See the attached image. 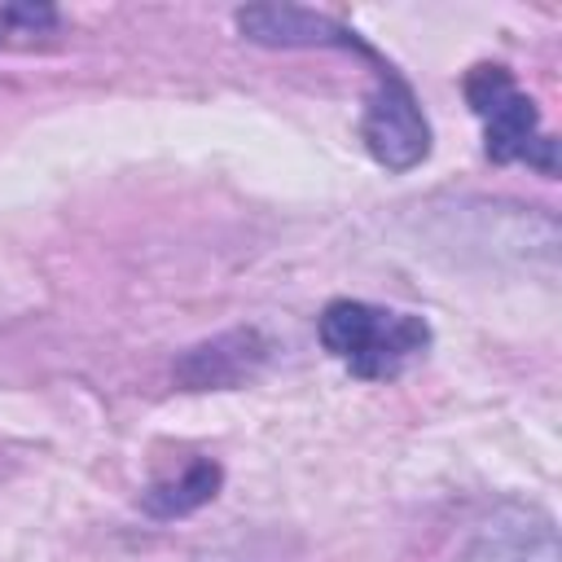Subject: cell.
Masks as SVG:
<instances>
[{
  "label": "cell",
  "instance_id": "cell-4",
  "mask_svg": "<svg viewBox=\"0 0 562 562\" xmlns=\"http://www.w3.org/2000/svg\"><path fill=\"white\" fill-rule=\"evenodd\" d=\"M465 562H562L558 527L544 509L505 501L479 522Z\"/></svg>",
  "mask_w": 562,
  "mask_h": 562
},
{
  "label": "cell",
  "instance_id": "cell-2",
  "mask_svg": "<svg viewBox=\"0 0 562 562\" xmlns=\"http://www.w3.org/2000/svg\"><path fill=\"white\" fill-rule=\"evenodd\" d=\"M465 101L483 123V149L492 162H527L540 176H558V140L540 127L536 101L505 66H474L465 75Z\"/></svg>",
  "mask_w": 562,
  "mask_h": 562
},
{
  "label": "cell",
  "instance_id": "cell-7",
  "mask_svg": "<svg viewBox=\"0 0 562 562\" xmlns=\"http://www.w3.org/2000/svg\"><path fill=\"white\" fill-rule=\"evenodd\" d=\"M57 9L48 4H0V48H18V44H35L44 35L57 31Z\"/></svg>",
  "mask_w": 562,
  "mask_h": 562
},
{
  "label": "cell",
  "instance_id": "cell-5",
  "mask_svg": "<svg viewBox=\"0 0 562 562\" xmlns=\"http://www.w3.org/2000/svg\"><path fill=\"white\" fill-rule=\"evenodd\" d=\"M237 26L246 40L255 44H277V48H364L356 31H347L342 22L312 13V9H290V4H255V9H237Z\"/></svg>",
  "mask_w": 562,
  "mask_h": 562
},
{
  "label": "cell",
  "instance_id": "cell-1",
  "mask_svg": "<svg viewBox=\"0 0 562 562\" xmlns=\"http://www.w3.org/2000/svg\"><path fill=\"white\" fill-rule=\"evenodd\" d=\"M321 347L360 382L400 378L430 347V325L417 312L378 307L364 299H334L321 312Z\"/></svg>",
  "mask_w": 562,
  "mask_h": 562
},
{
  "label": "cell",
  "instance_id": "cell-3",
  "mask_svg": "<svg viewBox=\"0 0 562 562\" xmlns=\"http://www.w3.org/2000/svg\"><path fill=\"white\" fill-rule=\"evenodd\" d=\"M360 136H364V149L391 171H408L430 154V123L413 88L391 66H378V83L369 92Z\"/></svg>",
  "mask_w": 562,
  "mask_h": 562
},
{
  "label": "cell",
  "instance_id": "cell-6",
  "mask_svg": "<svg viewBox=\"0 0 562 562\" xmlns=\"http://www.w3.org/2000/svg\"><path fill=\"white\" fill-rule=\"evenodd\" d=\"M215 492H220V465H215V461H193L180 479L158 483V487L145 496V505H149V514H158V518H176V514H189V509L206 505Z\"/></svg>",
  "mask_w": 562,
  "mask_h": 562
}]
</instances>
